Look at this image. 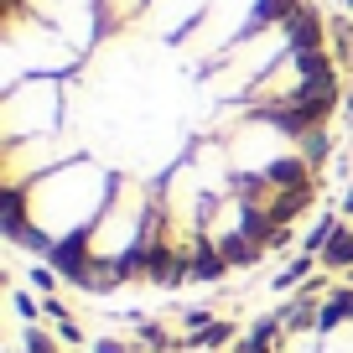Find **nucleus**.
Returning <instances> with one entry per match:
<instances>
[{
  "label": "nucleus",
  "instance_id": "obj_1",
  "mask_svg": "<svg viewBox=\"0 0 353 353\" xmlns=\"http://www.w3.org/2000/svg\"><path fill=\"white\" fill-rule=\"evenodd\" d=\"M338 68L312 0H0V192L83 291L203 286L322 192Z\"/></svg>",
  "mask_w": 353,
  "mask_h": 353
},
{
  "label": "nucleus",
  "instance_id": "obj_2",
  "mask_svg": "<svg viewBox=\"0 0 353 353\" xmlns=\"http://www.w3.org/2000/svg\"><path fill=\"white\" fill-rule=\"evenodd\" d=\"M229 353H353V286L270 312Z\"/></svg>",
  "mask_w": 353,
  "mask_h": 353
}]
</instances>
